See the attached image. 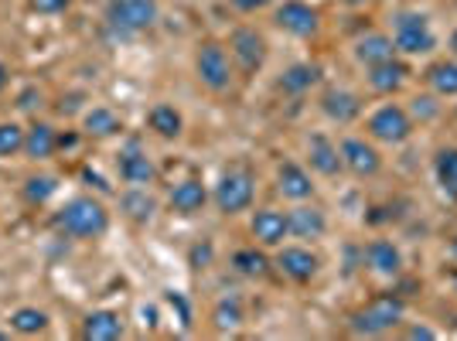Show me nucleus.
Wrapping results in <instances>:
<instances>
[{
    "label": "nucleus",
    "instance_id": "nucleus-16",
    "mask_svg": "<svg viewBox=\"0 0 457 341\" xmlns=\"http://www.w3.org/2000/svg\"><path fill=\"white\" fill-rule=\"evenodd\" d=\"M277 266L284 270L290 280H297V284H307L314 273H318V256L311 253V249H301V246H290V249H280V256H277Z\"/></svg>",
    "mask_w": 457,
    "mask_h": 341
},
{
    "label": "nucleus",
    "instance_id": "nucleus-29",
    "mask_svg": "<svg viewBox=\"0 0 457 341\" xmlns=\"http://www.w3.org/2000/svg\"><path fill=\"white\" fill-rule=\"evenodd\" d=\"M212 321H215L219 331H236L243 324V304H239V297H222V301L215 304V311H212Z\"/></svg>",
    "mask_w": 457,
    "mask_h": 341
},
{
    "label": "nucleus",
    "instance_id": "nucleus-12",
    "mask_svg": "<svg viewBox=\"0 0 457 341\" xmlns=\"http://www.w3.org/2000/svg\"><path fill=\"white\" fill-rule=\"evenodd\" d=\"M321 110L335 123H352V120H359V113H362V99L352 93V89H338L335 86V89H324Z\"/></svg>",
    "mask_w": 457,
    "mask_h": 341
},
{
    "label": "nucleus",
    "instance_id": "nucleus-6",
    "mask_svg": "<svg viewBox=\"0 0 457 341\" xmlns=\"http://www.w3.org/2000/svg\"><path fill=\"white\" fill-rule=\"evenodd\" d=\"M195 72L198 79L209 86L212 93H222L232 82V69H228V55L219 41H205L198 45V55H195Z\"/></svg>",
    "mask_w": 457,
    "mask_h": 341
},
{
    "label": "nucleus",
    "instance_id": "nucleus-25",
    "mask_svg": "<svg viewBox=\"0 0 457 341\" xmlns=\"http://www.w3.org/2000/svg\"><path fill=\"white\" fill-rule=\"evenodd\" d=\"M120 209L127 212V219H134V222H151L154 212H157V202L144 188H130L120 198Z\"/></svg>",
    "mask_w": 457,
    "mask_h": 341
},
{
    "label": "nucleus",
    "instance_id": "nucleus-39",
    "mask_svg": "<svg viewBox=\"0 0 457 341\" xmlns=\"http://www.w3.org/2000/svg\"><path fill=\"white\" fill-rule=\"evenodd\" d=\"M168 301H171L174 304V307H178V311H181V324H185V328H188V318H191V314H188V304H185V301H181V294H168Z\"/></svg>",
    "mask_w": 457,
    "mask_h": 341
},
{
    "label": "nucleus",
    "instance_id": "nucleus-1",
    "mask_svg": "<svg viewBox=\"0 0 457 341\" xmlns=\"http://www.w3.org/2000/svg\"><path fill=\"white\" fill-rule=\"evenodd\" d=\"M58 229L76 236V239H96V236H103L110 229V215L96 198L79 195L72 202H65V209L58 212Z\"/></svg>",
    "mask_w": 457,
    "mask_h": 341
},
{
    "label": "nucleus",
    "instance_id": "nucleus-34",
    "mask_svg": "<svg viewBox=\"0 0 457 341\" xmlns=\"http://www.w3.org/2000/svg\"><path fill=\"white\" fill-rule=\"evenodd\" d=\"M24 151V130L18 123H0V157H14Z\"/></svg>",
    "mask_w": 457,
    "mask_h": 341
},
{
    "label": "nucleus",
    "instance_id": "nucleus-7",
    "mask_svg": "<svg viewBox=\"0 0 457 341\" xmlns=\"http://www.w3.org/2000/svg\"><path fill=\"white\" fill-rule=\"evenodd\" d=\"M369 133L382 144H403L413 133V120L403 106L389 103V106H379L376 113L369 116Z\"/></svg>",
    "mask_w": 457,
    "mask_h": 341
},
{
    "label": "nucleus",
    "instance_id": "nucleus-35",
    "mask_svg": "<svg viewBox=\"0 0 457 341\" xmlns=\"http://www.w3.org/2000/svg\"><path fill=\"white\" fill-rule=\"evenodd\" d=\"M72 0H31V11H38V14H58V11H65Z\"/></svg>",
    "mask_w": 457,
    "mask_h": 341
},
{
    "label": "nucleus",
    "instance_id": "nucleus-5",
    "mask_svg": "<svg viewBox=\"0 0 457 341\" xmlns=\"http://www.w3.org/2000/svg\"><path fill=\"white\" fill-rule=\"evenodd\" d=\"M396 52L403 55H427L437 38H434V31H430V21L427 14H396Z\"/></svg>",
    "mask_w": 457,
    "mask_h": 341
},
{
    "label": "nucleus",
    "instance_id": "nucleus-30",
    "mask_svg": "<svg viewBox=\"0 0 457 341\" xmlns=\"http://www.w3.org/2000/svg\"><path fill=\"white\" fill-rule=\"evenodd\" d=\"M11 328H14L18 335H38V331L48 328V314L38 311V307H21V311L11 314Z\"/></svg>",
    "mask_w": 457,
    "mask_h": 341
},
{
    "label": "nucleus",
    "instance_id": "nucleus-41",
    "mask_svg": "<svg viewBox=\"0 0 457 341\" xmlns=\"http://www.w3.org/2000/svg\"><path fill=\"white\" fill-rule=\"evenodd\" d=\"M410 338H413V341H434L437 335H434L430 328H423V324H417V328H410Z\"/></svg>",
    "mask_w": 457,
    "mask_h": 341
},
{
    "label": "nucleus",
    "instance_id": "nucleus-3",
    "mask_svg": "<svg viewBox=\"0 0 457 341\" xmlns=\"http://www.w3.org/2000/svg\"><path fill=\"white\" fill-rule=\"evenodd\" d=\"M106 21L120 35L147 31L157 21V0H110L106 4Z\"/></svg>",
    "mask_w": 457,
    "mask_h": 341
},
{
    "label": "nucleus",
    "instance_id": "nucleus-43",
    "mask_svg": "<svg viewBox=\"0 0 457 341\" xmlns=\"http://www.w3.org/2000/svg\"><path fill=\"white\" fill-rule=\"evenodd\" d=\"M79 137L76 133H65V137H58V147H76Z\"/></svg>",
    "mask_w": 457,
    "mask_h": 341
},
{
    "label": "nucleus",
    "instance_id": "nucleus-15",
    "mask_svg": "<svg viewBox=\"0 0 457 341\" xmlns=\"http://www.w3.org/2000/svg\"><path fill=\"white\" fill-rule=\"evenodd\" d=\"M277 191H280L284 198L304 202V198L314 195V181H311V174H307L301 164L287 161V164H280V170H277Z\"/></svg>",
    "mask_w": 457,
    "mask_h": 341
},
{
    "label": "nucleus",
    "instance_id": "nucleus-24",
    "mask_svg": "<svg viewBox=\"0 0 457 341\" xmlns=\"http://www.w3.org/2000/svg\"><path fill=\"white\" fill-rule=\"evenodd\" d=\"M321 79V69L318 65H311V62H301V65H290L284 72V79H280V89L284 93H307L314 82Z\"/></svg>",
    "mask_w": 457,
    "mask_h": 341
},
{
    "label": "nucleus",
    "instance_id": "nucleus-36",
    "mask_svg": "<svg viewBox=\"0 0 457 341\" xmlns=\"http://www.w3.org/2000/svg\"><path fill=\"white\" fill-rule=\"evenodd\" d=\"M413 113L423 116V120H430V116L437 113V106H434V99H430V96H417V99H413Z\"/></svg>",
    "mask_w": 457,
    "mask_h": 341
},
{
    "label": "nucleus",
    "instance_id": "nucleus-10",
    "mask_svg": "<svg viewBox=\"0 0 457 341\" xmlns=\"http://www.w3.org/2000/svg\"><path fill=\"white\" fill-rule=\"evenodd\" d=\"M120 178L127 181V185H134V188H144V185H151L154 178H157V168H154V161L147 157V151L140 147V140H130L123 151H120Z\"/></svg>",
    "mask_w": 457,
    "mask_h": 341
},
{
    "label": "nucleus",
    "instance_id": "nucleus-26",
    "mask_svg": "<svg viewBox=\"0 0 457 341\" xmlns=\"http://www.w3.org/2000/svg\"><path fill=\"white\" fill-rule=\"evenodd\" d=\"M82 127H86V133H93V137H113V133L123 130L120 116L113 110H106V106H93L86 113V120H82Z\"/></svg>",
    "mask_w": 457,
    "mask_h": 341
},
{
    "label": "nucleus",
    "instance_id": "nucleus-13",
    "mask_svg": "<svg viewBox=\"0 0 457 341\" xmlns=\"http://www.w3.org/2000/svg\"><path fill=\"white\" fill-rule=\"evenodd\" d=\"M324 229H328V219L314 205H297L294 212H287V232L297 239H321Z\"/></svg>",
    "mask_w": 457,
    "mask_h": 341
},
{
    "label": "nucleus",
    "instance_id": "nucleus-28",
    "mask_svg": "<svg viewBox=\"0 0 457 341\" xmlns=\"http://www.w3.org/2000/svg\"><path fill=\"white\" fill-rule=\"evenodd\" d=\"M147 123H151V130H157L161 137H178L181 133V113L174 110V106H164V103H157L151 110V116H147Z\"/></svg>",
    "mask_w": 457,
    "mask_h": 341
},
{
    "label": "nucleus",
    "instance_id": "nucleus-2",
    "mask_svg": "<svg viewBox=\"0 0 457 341\" xmlns=\"http://www.w3.org/2000/svg\"><path fill=\"white\" fill-rule=\"evenodd\" d=\"M403 314H406V304L400 297H393V294H382V297L365 304L362 311L352 314V331L365 335V338H376V335L393 331L403 321Z\"/></svg>",
    "mask_w": 457,
    "mask_h": 341
},
{
    "label": "nucleus",
    "instance_id": "nucleus-21",
    "mask_svg": "<svg viewBox=\"0 0 457 341\" xmlns=\"http://www.w3.org/2000/svg\"><path fill=\"white\" fill-rule=\"evenodd\" d=\"M58 151V133L48 123H35L31 130H24V154L31 161H48Z\"/></svg>",
    "mask_w": 457,
    "mask_h": 341
},
{
    "label": "nucleus",
    "instance_id": "nucleus-38",
    "mask_svg": "<svg viewBox=\"0 0 457 341\" xmlns=\"http://www.w3.org/2000/svg\"><path fill=\"white\" fill-rule=\"evenodd\" d=\"M41 96H38V89H24L21 93V99H18V106L21 110H35V103H38Z\"/></svg>",
    "mask_w": 457,
    "mask_h": 341
},
{
    "label": "nucleus",
    "instance_id": "nucleus-19",
    "mask_svg": "<svg viewBox=\"0 0 457 341\" xmlns=\"http://www.w3.org/2000/svg\"><path fill=\"white\" fill-rule=\"evenodd\" d=\"M205 202H209V191H205L202 181H195V178L174 185V191H171V209L178 212V215H195V212L205 209Z\"/></svg>",
    "mask_w": 457,
    "mask_h": 341
},
{
    "label": "nucleus",
    "instance_id": "nucleus-42",
    "mask_svg": "<svg viewBox=\"0 0 457 341\" xmlns=\"http://www.w3.org/2000/svg\"><path fill=\"white\" fill-rule=\"evenodd\" d=\"M82 178H86V181H93V185H96V188H99V191H110V185H106V181H103L99 174H93V170H89V168L82 170Z\"/></svg>",
    "mask_w": 457,
    "mask_h": 341
},
{
    "label": "nucleus",
    "instance_id": "nucleus-37",
    "mask_svg": "<svg viewBox=\"0 0 457 341\" xmlns=\"http://www.w3.org/2000/svg\"><path fill=\"white\" fill-rule=\"evenodd\" d=\"M209 260H212V246L191 249V266H195V270H202V263H209Z\"/></svg>",
    "mask_w": 457,
    "mask_h": 341
},
{
    "label": "nucleus",
    "instance_id": "nucleus-27",
    "mask_svg": "<svg viewBox=\"0 0 457 341\" xmlns=\"http://www.w3.org/2000/svg\"><path fill=\"white\" fill-rule=\"evenodd\" d=\"M430 89L440 96H457V62H437L427 69Z\"/></svg>",
    "mask_w": 457,
    "mask_h": 341
},
{
    "label": "nucleus",
    "instance_id": "nucleus-8",
    "mask_svg": "<svg viewBox=\"0 0 457 341\" xmlns=\"http://www.w3.org/2000/svg\"><path fill=\"white\" fill-rule=\"evenodd\" d=\"M273 21L284 28L287 35H294V38H311V35H318V28H321L318 11H314L311 4H304V0H284V4L277 7Z\"/></svg>",
    "mask_w": 457,
    "mask_h": 341
},
{
    "label": "nucleus",
    "instance_id": "nucleus-33",
    "mask_svg": "<svg viewBox=\"0 0 457 341\" xmlns=\"http://www.w3.org/2000/svg\"><path fill=\"white\" fill-rule=\"evenodd\" d=\"M55 191H58V181L52 178V174H38V178H28V181H24V198H28L31 205L48 202Z\"/></svg>",
    "mask_w": 457,
    "mask_h": 341
},
{
    "label": "nucleus",
    "instance_id": "nucleus-14",
    "mask_svg": "<svg viewBox=\"0 0 457 341\" xmlns=\"http://www.w3.org/2000/svg\"><path fill=\"white\" fill-rule=\"evenodd\" d=\"M249 229H253V236L260 239V246H280L284 236H290V232H287V215L284 212H273V209L253 212Z\"/></svg>",
    "mask_w": 457,
    "mask_h": 341
},
{
    "label": "nucleus",
    "instance_id": "nucleus-9",
    "mask_svg": "<svg viewBox=\"0 0 457 341\" xmlns=\"http://www.w3.org/2000/svg\"><path fill=\"white\" fill-rule=\"evenodd\" d=\"M228 48H232L236 62L243 65V72H249V76L260 72L263 62H267V41H263V35H256L253 28H236L232 38H228Z\"/></svg>",
    "mask_w": 457,
    "mask_h": 341
},
{
    "label": "nucleus",
    "instance_id": "nucleus-20",
    "mask_svg": "<svg viewBox=\"0 0 457 341\" xmlns=\"http://www.w3.org/2000/svg\"><path fill=\"white\" fill-rule=\"evenodd\" d=\"M410 76V69L396 62V58H389V62H379V65H369V86L376 89V93H396L403 82Z\"/></svg>",
    "mask_w": 457,
    "mask_h": 341
},
{
    "label": "nucleus",
    "instance_id": "nucleus-44",
    "mask_svg": "<svg viewBox=\"0 0 457 341\" xmlns=\"http://www.w3.org/2000/svg\"><path fill=\"white\" fill-rule=\"evenodd\" d=\"M7 79H11V72H7V65L0 62V93H4V86H7Z\"/></svg>",
    "mask_w": 457,
    "mask_h": 341
},
{
    "label": "nucleus",
    "instance_id": "nucleus-4",
    "mask_svg": "<svg viewBox=\"0 0 457 341\" xmlns=\"http://www.w3.org/2000/svg\"><path fill=\"white\" fill-rule=\"evenodd\" d=\"M253 174L249 170H226L222 178H219V185H215V205L222 215H239V212H246L253 205Z\"/></svg>",
    "mask_w": 457,
    "mask_h": 341
},
{
    "label": "nucleus",
    "instance_id": "nucleus-47",
    "mask_svg": "<svg viewBox=\"0 0 457 341\" xmlns=\"http://www.w3.org/2000/svg\"><path fill=\"white\" fill-rule=\"evenodd\" d=\"M454 198H457V195H454Z\"/></svg>",
    "mask_w": 457,
    "mask_h": 341
},
{
    "label": "nucleus",
    "instance_id": "nucleus-23",
    "mask_svg": "<svg viewBox=\"0 0 457 341\" xmlns=\"http://www.w3.org/2000/svg\"><path fill=\"white\" fill-rule=\"evenodd\" d=\"M355 58L362 65H379V62H389L396 58V41L389 35H365L359 45H355Z\"/></svg>",
    "mask_w": 457,
    "mask_h": 341
},
{
    "label": "nucleus",
    "instance_id": "nucleus-40",
    "mask_svg": "<svg viewBox=\"0 0 457 341\" xmlns=\"http://www.w3.org/2000/svg\"><path fill=\"white\" fill-rule=\"evenodd\" d=\"M232 4H236V7H239V11H260V7H267V4H273V0H232Z\"/></svg>",
    "mask_w": 457,
    "mask_h": 341
},
{
    "label": "nucleus",
    "instance_id": "nucleus-32",
    "mask_svg": "<svg viewBox=\"0 0 457 341\" xmlns=\"http://www.w3.org/2000/svg\"><path fill=\"white\" fill-rule=\"evenodd\" d=\"M434 170H437L440 188L447 195H457V151H440L437 161H434Z\"/></svg>",
    "mask_w": 457,
    "mask_h": 341
},
{
    "label": "nucleus",
    "instance_id": "nucleus-46",
    "mask_svg": "<svg viewBox=\"0 0 457 341\" xmlns=\"http://www.w3.org/2000/svg\"><path fill=\"white\" fill-rule=\"evenodd\" d=\"M345 4H352V7H355V4H365V0H345Z\"/></svg>",
    "mask_w": 457,
    "mask_h": 341
},
{
    "label": "nucleus",
    "instance_id": "nucleus-18",
    "mask_svg": "<svg viewBox=\"0 0 457 341\" xmlns=\"http://www.w3.org/2000/svg\"><path fill=\"white\" fill-rule=\"evenodd\" d=\"M82 338L86 341L123 338V321H120V314H113V311H93V314H86V321H82Z\"/></svg>",
    "mask_w": 457,
    "mask_h": 341
},
{
    "label": "nucleus",
    "instance_id": "nucleus-17",
    "mask_svg": "<svg viewBox=\"0 0 457 341\" xmlns=\"http://www.w3.org/2000/svg\"><path fill=\"white\" fill-rule=\"evenodd\" d=\"M307 157H311V168L318 170V174H324V178H331V174H338V170L345 168L342 151H338L328 137H321V133H314V137L307 140Z\"/></svg>",
    "mask_w": 457,
    "mask_h": 341
},
{
    "label": "nucleus",
    "instance_id": "nucleus-11",
    "mask_svg": "<svg viewBox=\"0 0 457 341\" xmlns=\"http://www.w3.org/2000/svg\"><path fill=\"white\" fill-rule=\"evenodd\" d=\"M342 164L355 178H372L376 170L382 168V157L379 151L372 147V144H365V140H359V137H348V140H342Z\"/></svg>",
    "mask_w": 457,
    "mask_h": 341
},
{
    "label": "nucleus",
    "instance_id": "nucleus-45",
    "mask_svg": "<svg viewBox=\"0 0 457 341\" xmlns=\"http://www.w3.org/2000/svg\"><path fill=\"white\" fill-rule=\"evenodd\" d=\"M451 52H454V55H457V31H454V35H451Z\"/></svg>",
    "mask_w": 457,
    "mask_h": 341
},
{
    "label": "nucleus",
    "instance_id": "nucleus-22",
    "mask_svg": "<svg viewBox=\"0 0 457 341\" xmlns=\"http://www.w3.org/2000/svg\"><path fill=\"white\" fill-rule=\"evenodd\" d=\"M365 260H369V266H372L376 273H382V277H396V273H400V266H403L400 249L393 246L389 239H376V243H369Z\"/></svg>",
    "mask_w": 457,
    "mask_h": 341
},
{
    "label": "nucleus",
    "instance_id": "nucleus-31",
    "mask_svg": "<svg viewBox=\"0 0 457 341\" xmlns=\"http://www.w3.org/2000/svg\"><path fill=\"white\" fill-rule=\"evenodd\" d=\"M232 266H236L239 273H246V277H267L270 273V260L260 249H239V253L232 256Z\"/></svg>",
    "mask_w": 457,
    "mask_h": 341
}]
</instances>
